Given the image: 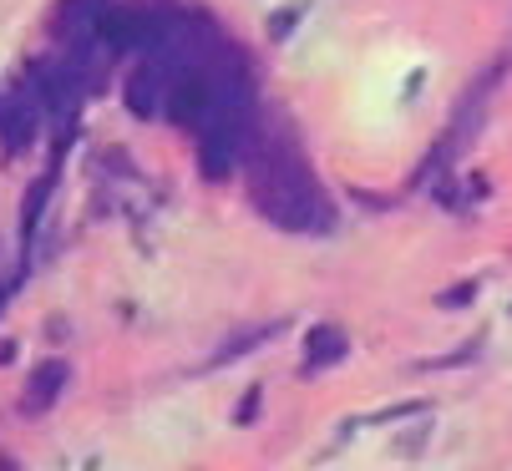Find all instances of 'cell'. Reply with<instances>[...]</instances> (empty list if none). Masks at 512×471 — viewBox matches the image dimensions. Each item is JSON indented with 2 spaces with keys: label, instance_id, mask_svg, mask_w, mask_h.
I'll use <instances>...</instances> for the list:
<instances>
[{
  "label": "cell",
  "instance_id": "cell-1",
  "mask_svg": "<svg viewBox=\"0 0 512 471\" xmlns=\"http://www.w3.org/2000/svg\"><path fill=\"white\" fill-rule=\"evenodd\" d=\"M244 157H249V198L274 228H284V233H325L330 228V198L315 183L305 152L284 132H269V137L254 132Z\"/></svg>",
  "mask_w": 512,
  "mask_h": 471
},
{
  "label": "cell",
  "instance_id": "cell-2",
  "mask_svg": "<svg viewBox=\"0 0 512 471\" xmlns=\"http://www.w3.org/2000/svg\"><path fill=\"white\" fill-rule=\"evenodd\" d=\"M249 142H254V107H213V117L198 132L203 178H229Z\"/></svg>",
  "mask_w": 512,
  "mask_h": 471
},
{
  "label": "cell",
  "instance_id": "cell-3",
  "mask_svg": "<svg viewBox=\"0 0 512 471\" xmlns=\"http://www.w3.org/2000/svg\"><path fill=\"white\" fill-rule=\"evenodd\" d=\"M218 107V82L208 66H178L168 76V97H163V112L173 127H188V132H203V122L213 117Z\"/></svg>",
  "mask_w": 512,
  "mask_h": 471
},
{
  "label": "cell",
  "instance_id": "cell-4",
  "mask_svg": "<svg viewBox=\"0 0 512 471\" xmlns=\"http://www.w3.org/2000/svg\"><path fill=\"white\" fill-rule=\"evenodd\" d=\"M31 92H36V102L46 112L71 117V107H77V97L87 92V82H82V71L71 66L66 56H56V61H36L31 66Z\"/></svg>",
  "mask_w": 512,
  "mask_h": 471
},
{
  "label": "cell",
  "instance_id": "cell-5",
  "mask_svg": "<svg viewBox=\"0 0 512 471\" xmlns=\"http://www.w3.org/2000/svg\"><path fill=\"white\" fill-rule=\"evenodd\" d=\"M168 66L158 61V56H142V66L127 76V107L148 122V117H158L163 112V97H168Z\"/></svg>",
  "mask_w": 512,
  "mask_h": 471
},
{
  "label": "cell",
  "instance_id": "cell-6",
  "mask_svg": "<svg viewBox=\"0 0 512 471\" xmlns=\"http://www.w3.org/2000/svg\"><path fill=\"white\" fill-rule=\"evenodd\" d=\"M36 137V102L31 92H6L0 97V142L6 152H26Z\"/></svg>",
  "mask_w": 512,
  "mask_h": 471
},
{
  "label": "cell",
  "instance_id": "cell-7",
  "mask_svg": "<svg viewBox=\"0 0 512 471\" xmlns=\"http://www.w3.org/2000/svg\"><path fill=\"white\" fill-rule=\"evenodd\" d=\"M66 390V360H41L31 375H26V390H21V411L26 416H46L56 406V396Z\"/></svg>",
  "mask_w": 512,
  "mask_h": 471
},
{
  "label": "cell",
  "instance_id": "cell-8",
  "mask_svg": "<svg viewBox=\"0 0 512 471\" xmlns=\"http://www.w3.org/2000/svg\"><path fill=\"white\" fill-rule=\"evenodd\" d=\"M112 6H117V0H61V6H56V31H61L66 41L92 36Z\"/></svg>",
  "mask_w": 512,
  "mask_h": 471
},
{
  "label": "cell",
  "instance_id": "cell-9",
  "mask_svg": "<svg viewBox=\"0 0 512 471\" xmlns=\"http://www.w3.org/2000/svg\"><path fill=\"white\" fill-rule=\"evenodd\" d=\"M345 355H350V340H345L340 325H315V330L305 335V365H310V370H330V365H340Z\"/></svg>",
  "mask_w": 512,
  "mask_h": 471
},
{
  "label": "cell",
  "instance_id": "cell-10",
  "mask_svg": "<svg viewBox=\"0 0 512 471\" xmlns=\"http://www.w3.org/2000/svg\"><path fill=\"white\" fill-rule=\"evenodd\" d=\"M51 188H56V168L51 173H41L31 188H26V218H21V228H26V239L36 233V223H41V213H46V198H51Z\"/></svg>",
  "mask_w": 512,
  "mask_h": 471
},
{
  "label": "cell",
  "instance_id": "cell-11",
  "mask_svg": "<svg viewBox=\"0 0 512 471\" xmlns=\"http://www.w3.org/2000/svg\"><path fill=\"white\" fill-rule=\"evenodd\" d=\"M269 335H274V325H249V330H239V335H234V340H229L224 350H218V355H213V365H229V360H239V355H249V350H254L259 340H269Z\"/></svg>",
  "mask_w": 512,
  "mask_h": 471
},
{
  "label": "cell",
  "instance_id": "cell-12",
  "mask_svg": "<svg viewBox=\"0 0 512 471\" xmlns=\"http://www.w3.org/2000/svg\"><path fill=\"white\" fill-rule=\"evenodd\" d=\"M295 21H300V6H295V11H279V16H274V26H269V36H274V41H284Z\"/></svg>",
  "mask_w": 512,
  "mask_h": 471
},
{
  "label": "cell",
  "instance_id": "cell-13",
  "mask_svg": "<svg viewBox=\"0 0 512 471\" xmlns=\"http://www.w3.org/2000/svg\"><path fill=\"white\" fill-rule=\"evenodd\" d=\"M259 406H264V396H259V385H254V390H249V396H244V406H239V426H249Z\"/></svg>",
  "mask_w": 512,
  "mask_h": 471
},
{
  "label": "cell",
  "instance_id": "cell-14",
  "mask_svg": "<svg viewBox=\"0 0 512 471\" xmlns=\"http://www.w3.org/2000/svg\"><path fill=\"white\" fill-rule=\"evenodd\" d=\"M472 294H477V284H462V289H447V294H442V304L452 309V304H467Z\"/></svg>",
  "mask_w": 512,
  "mask_h": 471
},
{
  "label": "cell",
  "instance_id": "cell-15",
  "mask_svg": "<svg viewBox=\"0 0 512 471\" xmlns=\"http://www.w3.org/2000/svg\"><path fill=\"white\" fill-rule=\"evenodd\" d=\"M16 294V279H0V309H6V299Z\"/></svg>",
  "mask_w": 512,
  "mask_h": 471
},
{
  "label": "cell",
  "instance_id": "cell-16",
  "mask_svg": "<svg viewBox=\"0 0 512 471\" xmlns=\"http://www.w3.org/2000/svg\"><path fill=\"white\" fill-rule=\"evenodd\" d=\"M11 355H16V345H11V340H0V360H11Z\"/></svg>",
  "mask_w": 512,
  "mask_h": 471
}]
</instances>
